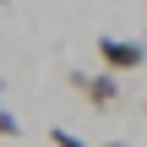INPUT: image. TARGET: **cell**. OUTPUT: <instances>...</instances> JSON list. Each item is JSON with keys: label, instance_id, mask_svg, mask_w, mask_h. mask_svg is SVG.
I'll use <instances>...</instances> for the list:
<instances>
[{"label": "cell", "instance_id": "obj_1", "mask_svg": "<svg viewBox=\"0 0 147 147\" xmlns=\"http://www.w3.org/2000/svg\"><path fill=\"white\" fill-rule=\"evenodd\" d=\"M98 60H104V71H115V76L142 71L147 65V44L142 38H115V33H104V38H98Z\"/></svg>", "mask_w": 147, "mask_h": 147}, {"label": "cell", "instance_id": "obj_2", "mask_svg": "<svg viewBox=\"0 0 147 147\" xmlns=\"http://www.w3.org/2000/svg\"><path fill=\"white\" fill-rule=\"evenodd\" d=\"M71 87L87 98V109H115V104H120V82H115V71H93V76H87V71H76V76H71Z\"/></svg>", "mask_w": 147, "mask_h": 147}, {"label": "cell", "instance_id": "obj_3", "mask_svg": "<svg viewBox=\"0 0 147 147\" xmlns=\"http://www.w3.org/2000/svg\"><path fill=\"white\" fill-rule=\"evenodd\" d=\"M0 98H5V87H0ZM0 136H11V142L22 136V120H16V115H11L5 104H0Z\"/></svg>", "mask_w": 147, "mask_h": 147}, {"label": "cell", "instance_id": "obj_4", "mask_svg": "<svg viewBox=\"0 0 147 147\" xmlns=\"http://www.w3.org/2000/svg\"><path fill=\"white\" fill-rule=\"evenodd\" d=\"M49 147H87V142H82L76 131H65V125H55V131H49Z\"/></svg>", "mask_w": 147, "mask_h": 147}, {"label": "cell", "instance_id": "obj_5", "mask_svg": "<svg viewBox=\"0 0 147 147\" xmlns=\"http://www.w3.org/2000/svg\"><path fill=\"white\" fill-rule=\"evenodd\" d=\"M104 147H125V142H104Z\"/></svg>", "mask_w": 147, "mask_h": 147}, {"label": "cell", "instance_id": "obj_6", "mask_svg": "<svg viewBox=\"0 0 147 147\" xmlns=\"http://www.w3.org/2000/svg\"><path fill=\"white\" fill-rule=\"evenodd\" d=\"M0 5H11V0H0Z\"/></svg>", "mask_w": 147, "mask_h": 147}]
</instances>
